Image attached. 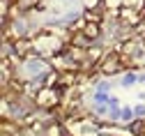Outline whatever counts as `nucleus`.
I'll list each match as a JSON object with an SVG mask.
<instances>
[]
</instances>
